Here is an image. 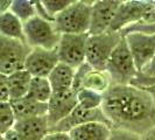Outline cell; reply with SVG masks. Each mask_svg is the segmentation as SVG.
Here are the masks:
<instances>
[{
	"instance_id": "6da1fadb",
	"label": "cell",
	"mask_w": 155,
	"mask_h": 140,
	"mask_svg": "<svg viewBox=\"0 0 155 140\" xmlns=\"http://www.w3.org/2000/svg\"><path fill=\"white\" fill-rule=\"evenodd\" d=\"M111 128L142 135L155 126V105L149 93L133 85H111L101 104Z\"/></svg>"
},
{
	"instance_id": "7a4b0ae2",
	"label": "cell",
	"mask_w": 155,
	"mask_h": 140,
	"mask_svg": "<svg viewBox=\"0 0 155 140\" xmlns=\"http://www.w3.org/2000/svg\"><path fill=\"white\" fill-rule=\"evenodd\" d=\"M93 1L74 0L54 18V26L60 34H87L90 29Z\"/></svg>"
},
{
	"instance_id": "3957f363",
	"label": "cell",
	"mask_w": 155,
	"mask_h": 140,
	"mask_svg": "<svg viewBox=\"0 0 155 140\" xmlns=\"http://www.w3.org/2000/svg\"><path fill=\"white\" fill-rule=\"evenodd\" d=\"M118 32H106L98 35H89L86 41L85 63L92 69L106 71L109 58L121 40Z\"/></svg>"
},
{
	"instance_id": "277c9868",
	"label": "cell",
	"mask_w": 155,
	"mask_h": 140,
	"mask_svg": "<svg viewBox=\"0 0 155 140\" xmlns=\"http://www.w3.org/2000/svg\"><path fill=\"white\" fill-rule=\"evenodd\" d=\"M106 72L111 78L112 85H130L138 76L135 63L124 36L110 56Z\"/></svg>"
},
{
	"instance_id": "5b68a950",
	"label": "cell",
	"mask_w": 155,
	"mask_h": 140,
	"mask_svg": "<svg viewBox=\"0 0 155 140\" xmlns=\"http://www.w3.org/2000/svg\"><path fill=\"white\" fill-rule=\"evenodd\" d=\"M25 42L31 48L56 49L61 34L56 31L54 22L45 20L39 15L23 22Z\"/></svg>"
},
{
	"instance_id": "8992f818",
	"label": "cell",
	"mask_w": 155,
	"mask_h": 140,
	"mask_svg": "<svg viewBox=\"0 0 155 140\" xmlns=\"http://www.w3.org/2000/svg\"><path fill=\"white\" fill-rule=\"evenodd\" d=\"M31 48L26 42L0 35V72L8 76L25 68Z\"/></svg>"
},
{
	"instance_id": "52a82bcc",
	"label": "cell",
	"mask_w": 155,
	"mask_h": 140,
	"mask_svg": "<svg viewBox=\"0 0 155 140\" xmlns=\"http://www.w3.org/2000/svg\"><path fill=\"white\" fill-rule=\"evenodd\" d=\"M155 7V0H128L121 1L110 27V32H120L128 26L139 23L145 15Z\"/></svg>"
},
{
	"instance_id": "ba28073f",
	"label": "cell",
	"mask_w": 155,
	"mask_h": 140,
	"mask_svg": "<svg viewBox=\"0 0 155 140\" xmlns=\"http://www.w3.org/2000/svg\"><path fill=\"white\" fill-rule=\"evenodd\" d=\"M87 36V34H61L56 48L60 62L74 69L84 64Z\"/></svg>"
},
{
	"instance_id": "9c48e42d",
	"label": "cell",
	"mask_w": 155,
	"mask_h": 140,
	"mask_svg": "<svg viewBox=\"0 0 155 140\" xmlns=\"http://www.w3.org/2000/svg\"><path fill=\"white\" fill-rule=\"evenodd\" d=\"M124 38L137 70L140 72L155 55V34L131 33Z\"/></svg>"
},
{
	"instance_id": "30bf717a",
	"label": "cell",
	"mask_w": 155,
	"mask_h": 140,
	"mask_svg": "<svg viewBox=\"0 0 155 140\" xmlns=\"http://www.w3.org/2000/svg\"><path fill=\"white\" fill-rule=\"evenodd\" d=\"M121 5L120 0H96L91 6L90 29L87 35H98L110 32V27Z\"/></svg>"
},
{
	"instance_id": "8fae6325",
	"label": "cell",
	"mask_w": 155,
	"mask_h": 140,
	"mask_svg": "<svg viewBox=\"0 0 155 140\" xmlns=\"http://www.w3.org/2000/svg\"><path fill=\"white\" fill-rule=\"evenodd\" d=\"M58 62L60 60L56 49L31 48L26 58L23 69L28 71L31 77L48 78Z\"/></svg>"
},
{
	"instance_id": "7c38bea8",
	"label": "cell",
	"mask_w": 155,
	"mask_h": 140,
	"mask_svg": "<svg viewBox=\"0 0 155 140\" xmlns=\"http://www.w3.org/2000/svg\"><path fill=\"white\" fill-rule=\"evenodd\" d=\"M47 105H48V111L46 117L50 130L60 122H62L64 118H67L71 113V111L77 106L76 91L71 89L65 92L53 93Z\"/></svg>"
},
{
	"instance_id": "4fadbf2b",
	"label": "cell",
	"mask_w": 155,
	"mask_h": 140,
	"mask_svg": "<svg viewBox=\"0 0 155 140\" xmlns=\"http://www.w3.org/2000/svg\"><path fill=\"white\" fill-rule=\"evenodd\" d=\"M94 122L109 124L106 117L103 113L101 108L94 110H86L77 105L75 109L71 111V113H70L69 116L67 117V118H64L62 122H60L53 128H50L49 132L68 133L70 130L77 127L79 125H84L87 124V123H94Z\"/></svg>"
},
{
	"instance_id": "5bb4252c",
	"label": "cell",
	"mask_w": 155,
	"mask_h": 140,
	"mask_svg": "<svg viewBox=\"0 0 155 140\" xmlns=\"http://www.w3.org/2000/svg\"><path fill=\"white\" fill-rule=\"evenodd\" d=\"M13 130L22 140H43L49 133L47 117H33L15 120Z\"/></svg>"
},
{
	"instance_id": "9a60e30c",
	"label": "cell",
	"mask_w": 155,
	"mask_h": 140,
	"mask_svg": "<svg viewBox=\"0 0 155 140\" xmlns=\"http://www.w3.org/2000/svg\"><path fill=\"white\" fill-rule=\"evenodd\" d=\"M9 104H11L15 120L47 116V111H48L47 103H40L28 96L19 99L9 101Z\"/></svg>"
},
{
	"instance_id": "2e32d148",
	"label": "cell",
	"mask_w": 155,
	"mask_h": 140,
	"mask_svg": "<svg viewBox=\"0 0 155 140\" xmlns=\"http://www.w3.org/2000/svg\"><path fill=\"white\" fill-rule=\"evenodd\" d=\"M70 138L72 140H107L111 133V126L105 123H87L70 130Z\"/></svg>"
},
{
	"instance_id": "e0dca14e",
	"label": "cell",
	"mask_w": 155,
	"mask_h": 140,
	"mask_svg": "<svg viewBox=\"0 0 155 140\" xmlns=\"http://www.w3.org/2000/svg\"><path fill=\"white\" fill-rule=\"evenodd\" d=\"M75 70L64 63L58 62L55 67L50 75L48 76V81L50 83L53 93L65 92L72 89L74 77H75Z\"/></svg>"
},
{
	"instance_id": "ac0fdd59",
	"label": "cell",
	"mask_w": 155,
	"mask_h": 140,
	"mask_svg": "<svg viewBox=\"0 0 155 140\" xmlns=\"http://www.w3.org/2000/svg\"><path fill=\"white\" fill-rule=\"evenodd\" d=\"M31 76L28 71L25 69L15 71L7 76V89H8V97L9 101L19 99L26 97L29 85H31Z\"/></svg>"
},
{
	"instance_id": "d6986e66",
	"label": "cell",
	"mask_w": 155,
	"mask_h": 140,
	"mask_svg": "<svg viewBox=\"0 0 155 140\" xmlns=\"http://www.w3.org/2000/svg\"><path fill=\"white\" fill-rule=\"evenodd\" d=\"M0 35L25 42L23 22L11 11L5 14H0Z\"/></svg>"
},
{
	"instance_id": "ffe728a7",
	"label": "cell",
	"mask_w": 155,
	"mask_h": 140,
	"mask_svg": "<svg viewBox=\"0 0 155 140\" xmlns=\"http://www.w3.org/2000/svg\"><path fill=\"white\" fill-rule=\"evenodd\" d=\"M112 85L111 78L106 71L91 69L83 78L82 88L104 95Z\"/></svg>"
},
{
	"instance_id": "44dd1931",
	"label": "cell",
	"mask_w": 155,
	"mask_h": 140,
	"mask_svg": "<svg viewBox=\"0 0 155 140\" xmlns=\"http://www.w3.org/2000/svg\"><path fill=\"white\" fill-rule=\"evenodd\" d=\"M53 95V90L48 78L33 77L27 96L40 103H48Z\"/></svg>"
},
{
	"instance_id": "7402d4cb",
	"label": "cell",
	"mask_w": 155,
	"mask_h": 140,
	"mask_svg": "<svg viewBox=\"0 0 155 140\" xmlns=\"http://www.w3.org/2000/svg\"><path fill=\"white\" fill-rule=\"evenodd\" d=\"M77 105L86 110H94L101 108L103 104V95L94 92L89 89H79L77 92Z\"/></svg>"
},
{
	"instance_id": "603a6c76",
	"label": "cell",
	"mask_w": 155,
	"mask_h": 140,
	"mask_svg": "<svg viewBox=\"0 0 155 140\" xmlns=\"http://www.w3.org/2000/svg\"><path fill=\"white\" fill-rule=\"evenodd\" d=\"M11 12L22 22H26L33 16L36 15L35 5H34V1L31 0H13L11 6Z\"/></svg>"
},
{
	"instance_id": "cb8c5ba5",
	"label": "cell",
	"mask_w": 155,
	"mask_h": 140,
	"mask_svg": "<svg viewBox=\"0 0 155 140\" xmlns=\"http://www.w3.org/2000/svg\"><path fill=\"white\" fill-rule=\"evenodd\" d=\"M14 123L15 118L9 102L0 101V133L4 135L9 130H12Z\"/></svg>"
},
{
	"instance_id": "d4e9b609",
	"label": "cell",
	"mask_w": 155,
	"mask_h": 140,
	"mask_svg": "<svg viewBox=\"0 0 155 140\" xmlns=\"http://www.w3.org/2000/svg\"><path fill=\"white\" fill-rule=\"evenodd\" d=\"M72 1L74 0H43L41 1V5L47 14L54 19L57 14H60L69 5H71Z\"/></svg>"
},
{
	"instance_id": "484cf974",
	"label": "cell",
	"mask_w": 155,
	"mask_h": 140,
	"mask_svg": "<svg viewBox=\"0 0 155 140\" xmlns=\"http://www.w3.org/2000/svg\"><path fill=\"white\" fill-rule=\"evenodd\" d=\"M131 33H143V34H155V22L152 23H134L132 26L126 27L120 32L121 36H125Z\"/></svg>"
},
{
	"instance_id": "4316f807",
	"label": "cell",
	"mask_w": 155,
	"mask_h": 140,
	"mask_svg": "<svg viewBox=\"0 0 155 140\" xmlns=\"http://www.w3.org/2000/svg\"><path fill=\"white\" fill-rule=\"evenodd\" d=\"M107 140H141V135L125 130L111 128V133Z\"/></svg>"
},
{
	"instance_id": "83f0119b",
	"label": "cell",
	"mask_w": 155,
	"mask_h": 140,
	"mask_svg": "<svg viewBox=\"0 0 155 140\" xmlns=\"http://www.w3.org/2000/svg\"><path fill=\"white\" fill-rule=\"evenodd\" d=\"M155 84V77H145L142 75H140L138 72V76L134 78L131 83V85L137 86V88H146Z\"/></svg>"
},
{
	"instance_id": "f1b7e54d",
	"label": "cell",
	"mask_w": 155,
	"mask_h": 140,
	"mask_svg": "<svg viewBox=\"0 0 155 140\" xmlns=\"http://www.w3.org/2000/svg\"><path fill=\"white\" fill-rule=\"evenodd\" d=\"M0 101L9 102L7 89V76L0 72Z\"/></svg>"
},
{
	"instance_id": "f546056e",
	"label": "cell",
	"mask_w": 155,
	"mask_h": 140,
	"mask_svg": "<svg viewBox=\"0 0 155 140\" xmlns=\"http://www.w3.org/2000/svg\"><path fill=\"white\" fill-rule=\"evenodd\" d=\"M140 75L145 76V77H155V55L153 58L149 61L147 65L139 72Z\"/></svg>"
},
{
	"instance_id": "4dcf8cb0",
	"label": "cell",
	"mask_w": 155,
	"mask_h": 140,
	"mask_svg": "<svg viewBox=\"0 0 155 140\" xmlns=\"http://www.w3.org/2000/svg\"><path fill=\"white\" fill-rule=\"evenodd\" d=\"M43 140H72L70 138L69 133L65 132H49Z\"/></svg>"
},
{
	"instance_id": "1f68e13d",
	"label": "cell",
	"mask_w": 155,
	"mask_h": 140,
	"mask_svg": "<svg viewBox=\"0 0 155 140\" xmlns=\"http://www.w3.org/2000/svg\"><path fill=\"white\" fill-rule=\"evenodd\" d=\"M13 0H0V14H5L11 11Z\"/></svg>"
},
{
	"instance_id": "d6a6232c",
	"label": "cell",
	"mask_w": 155,
	"mask_h": 140,
	"mask_svg": "<svg viewBox=\"0 0 155 140\" xmlns=\"http://www.w3.org/2000/svg\"><path fill=\"white\" fill-rule=\"evenodd\" d=\"M4 139L5 140H22L19 135H18V133L12 128V130H9L8 132H6L4 134Z\"/></svg>"
},
{
	"instance_id": "836d02e7",
	"label": "cell",
	"mask_w": 155,
	"mask_h": 140,
	"mask_svg": "<svg viewBox=\"0 0 155 140\" xmlns=\"http://www.w3.org/2000/svg\"><path fill=\"white\" fill-rule=\"evenodd\" d=\"M141 140H155V126L141 135Z\"/></svg>"
},
{
	"instance_id": "e575fe53",
	"label": "cell",
	"mask_w": 155,
	"mask_h": 140,
	"mask_svg": "<svg viewBox=\"0 0 155 140\" xmlns=\"http://www.w3.org/2000/svg\"><path fill=\"white\" fill-rule=\"evenodd\" d=\"M142 89L146 90L149 93V96H150V98H152V101H153V103H154L155 105V84H153V85L150 86H146V88H142Z\"/></svg>"
},
{
	"instance_id": "d590c367",
	"label": "cell",
	"mask_w": 155,
	"mask_h": 140,
	"mask_svg": "<svg viewBox=\"0 0 155 140\" xmlns=\"http://www.w3.org/2000/svg\"><path fill=\"white\" fill-rule=\"evenodd\" d=\"M0 140H5V139H4V135H2L1 133H0Z\"/></svg>"
}]
</instances>
